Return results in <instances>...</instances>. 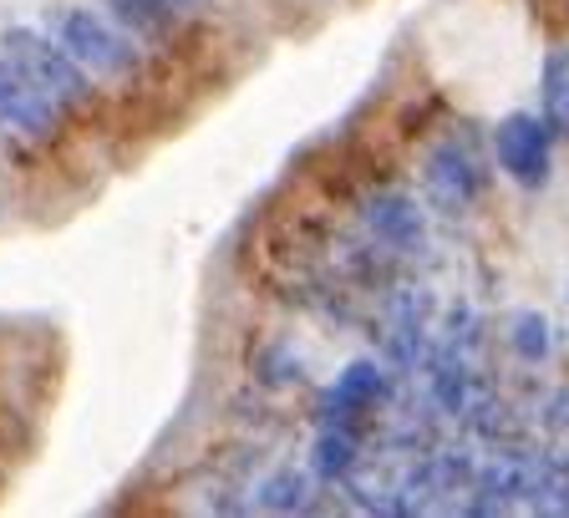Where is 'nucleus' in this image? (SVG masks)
<instances>
[{"instance_id":"nucleus-6","label":"nucleus","mask_w":569,"mask_h":518,"mask_svg":"<svg viewBox=\"0 0 569 518\" xmlns=\"http://www.w3.org/2000/svg\"><path fill=\"white\" fill-rule=\"evenodd\" d=\"M387 397V371L377 361H351L326 391V427H351Z\"/></svg>"},{"instance_id":"nucleus-1","label":"nucleus","mask_w":569,"mask_h":518,"mask_svg":"<svg viewBox=\"0 0 569 518\" xmlns=\"http://www.w3.org/2000/svg\"><path fill=\"white\" fill-rule=\"evenodd\" d=\"M0 47H6V57L16 61V71H21L36 92H47L51 102L61 107V118H67V112L92 107L87 71L71 61V51L61 47V41H47V36L31 31V26H11V31L0 36Z\"/></svg>"},{"instance_id":"nucleus-7","label":"nucleus","mask_w":569,"mask_h":518,"mask_svg":"<svg viewBox=\"0 0 569 518\" xmlns=\"http://www.w3.org/2000/svg\"><path fill=\"white\" fill-rule=\"evenodd\" d=\"M361 219H367V229L387 249H417L422 245V209H417L407 193H377V199L361 209Z\"/></svg>"},{"instance_id":"nucleus-12","label":"nucleus","mask_w":569,"mask_h":518,"mask_svg":"<svg viewBox=\"0 0 569 518\" xmlns=\"http://www.w3.org/2000/svg\"><path fill=\"white\" fill-rule=\"evenodd\" d=\"M310 504V478L306 472H274L270 484L260 488V508H274V514H296V508Z\"/></svg>"},{"instance_id":"nucleus-13","label":"nucleus","mask_w":569,"mask_h":518,"mask_svg":"<svg viewBox=\"0 0 569 518\" xmlns=\"http://www.w3.org/2000/svg\"><path fill=\"white\" fill-rule=\"evenodd\" d=\"M173 6H193V0H173Z\"/></svg>"},{"instance_id":"nucleus-10","label":"nucleus","mask_w":569,"mask_h":518,"mask_svg":"<svg viewBox=\"0 0 569 518\" xmlns=\"http://www.w3.org/2000/svg\"><path fill=\"white\" fill-rule=\"evenodd\" d=\"M539 118L569 142V47H555L539 71Z\"/></svg>"},{"instance_id":"nucleus-9","label":"nucleus","mask_w":569,"mask_h":518,"mask_svg":"<svg viewBox=\"0 0 569 518\" xmlns=\"http://www.w3.org/2000/svg\"><path fill=\"white\" fill-rule=\"evenodd\" d=\"M361 462V442H356L351 427H320L316 448H310V472L320 484H346Z\"/></svg>"},{"instance_id":"nucleus-2","label":"nucleus","mask_w":569,"mask_h":518,"mask_svg":"<svg viewBox=\"0 0 569 518\" xmlns=\"http://www.w3.org/2000/svg\"><path fill=\"white\" fill-rule=\"evenodd\" d=\"M57 41L71 51V61L82 71H97L107 82H132L142 67L138 47H132V36L122 26L102 21L97 11H61L57 21Z\"/></svg>"},{"instance_id":"nucleus-3","label":"nucleus","mask_w":569,"mask_h":518,"mask_svg":"<svg viewBox=\"0 0 569 518\" xmlns=\"http://www.w3.org/2000/svg\"><path fill=\"white\" fill-rule=\"evenodd\" d=\"M493 163L519 183V189H545L555 178V128L539 112H509L493 122Z\"/></svg>"},{"instance_id":"nucleus-5","label":"nucleus","mask_w":569,"mask_h":518,"mask_svg":"<svg viewBox=\"0 0 569 518\" xmlns=\"http://www.w3.org/2000/svg\"><path fill=\"white\" fill-rule=\"evenodd\" d=\"M0 122H11V128L31 132V138H51L61 122V107L47 92H36L16 71L11 57H0Z\"/></svg>"},{"instance_id":"nucleus-4","label":"nucleus","mask_w":569,"mask_h":518,"mask_svg":"<svg viewBox=\"0 0 569 518\" xmlns=\"http://www.w3.org/2000/svg\"><path fill=\"white\" fill-rule=\"evenodd\" d=\"M422 189H427L432 209L462 213L488 189V168H483V158H478V148H468L462 138H442L422 163Z\"/></svg>"},{"instance_id":"nucleus-11","label":"nucleus","mask_w":569,"mask_h":518,"mask_svg":"<svg viewBox=\"0 0 569 518\" xmlns=\"http://www.w3.org/2000/svg\"><path fill=\"white\" fill-rule=\"evenodd\" d=\"M509 346L519 361L539 366V361H549V351H555V330H549V320L539 316V310H519V316L509 320Z\"/></svg>"},{"instance_id":"nucleus-8","label":"nucleus","mask_w":569,"mask_h":518,"mask_svg":"<svg viewBox=\"0 0 569 518\" xmlns=\"http://www.w3.org/2000/svg\"><path fill=\"white\" fill-rule=\"evenodd\" d=\"M107 11L132 41H153V47H168L178 36V11L173 0H107Z\"/></svg>"}]
</instances>
